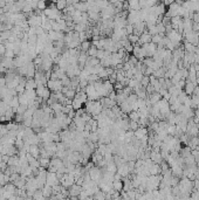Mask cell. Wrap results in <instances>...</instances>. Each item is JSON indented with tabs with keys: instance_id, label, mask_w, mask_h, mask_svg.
Here are the masks:
<instances>
[{
	"instance_id": "37",
	"label": "cell",
	"mask_w": 199,
	"mask_h": 200,
	"mask_svg": "<svg viewBox=\"0 0 199 200\" xmlns=\"http://www.w3.org/2000/svg\"><path fill=\"white\" fill-rule=\"evenodd\" d=\"M198 38H199V33H198Z\"/></svg>"
},
{
	"instance_id": "8",
	"label": "cell",
	"mask_w": 199,
	"mask_h": 200,
	"mask_svg": "<svg viewBox=\"0 0 199 200\" xmlns=\"http://www.w3.org/2000/svg\"><path fill=\"white\" fill-rule=\"evenodd\" d=\"M185 81H186V83H185V87H184V91H185V94H186L187 96H192L193 91H194V88H196L197 84L190 82L189 80H185Z\"/></svg>"
},
{
	"instance_id": "7",
	"label": "cell",
	"mask_w": 199,
	"mask_h": 200,
	"mask_svg": "<svg viewBox=\"0 0 199 200\" xmlns=\"http://www.w3.org/2000/svg\"><path fill=\"white\" fill-rule=\"evenodd\" d=\"M134 136H135V138L138 139V141L143 139L144 137L148 136V128H138V129L134 132Z\"/></svg>"
},
{
	"instance_id": "19",
	"label": "cell",
	"mask_w": 199,
	"mask_h": 200,
	"mask_svg": "<svg viewBox=\"0 0 199 200\" xmlns=\"http://www.w3.org/2000/svg\"><path fill=\"white\" fill-rule=\"evenodd\" d=\"M128 40H129V42L132 45V46H135V45H137V43H138L140 36L135 35V34H131V35H128Z\"/></svg>"
},
{
	"instance_id": "25",
	"label": "cell",
	"mask_w": 199,
	"mask_h": 200,
	"mask_svg": "<svg viewBox=\"0 0 199 200\" xmlns=\"http://www.w3.org/2000/svg\"><path fill=\"white\" fill-rule=\"evenodd\" d=\"M8 134V130H7V126H6V124H2L0 123V137H2V136H5Z\"/></svg>"
},
{
	"instance_id": "27",
	"label": "cell",
	"mask_w": 199,
	"mask_h": 200,
	"mask_svg": "<svg viewBox=\"0 0 199 200\" xmlns=\"http://www.w3.org/2000/svg\"><path fill=\"white\" fill-rule=\"evenodd\" d=\"M104 55H105V50H103V49H97V53H96V59H99L100 61H101V60L104 59Z\"/></svg>"
},
{
	"instance_id": "15",
	"label": "cell",
	"mask_w": 199,
	"mask_h": 200,
	"mask_svg": "<svg viewBox=\"0 0 199 200\" xmlns=\"http://www.w3.org/2000/svg\"><path fill=\"white\" fill-rule=\"evenodd\" d=\"M128 118L129 121H131V122H137L138 123V121H140V114H138V111H131L128 115Z\"/></svg>"
},
{
	"instance_id": "14",
	"label": "cell",
	"mask_w": 199,
	"mask_h": 200,
	"mask_svg": "<svg viewBox=\"0 0 199 200\" xmlns=\"http://www.w3.org/2000/svg\"><path fill=\"white\" fill-rule=\"evenodd\" d=\"M90 47H91V42L89 41V40H87V41L82 42L81 45H80V47H79V49H81V52H84V53H87Z\"/></svg>"
},
{
	"instance_id": "16",
	"label": "cell",
	"mask_w": 199,
	"mask_h": 200,
	"mask_svg": "<svg viewBox=\"0 0 199 200\" xmlns=\"http://www.w3.org/2000/svg\"><path fill=\"white\" fill-rule=\"evenodd\" d=\"M123 187V182L121 179H115L114 180V182H112V188L116 191V192H118V191H121Z\"/></svg>"
},
{
	"instance_id": "32",
	"label": "cell",
	"mask_w": 199,
	"mask_h": 200,
	"mask_svg": "<svg viewBox=\"0 0 199 200\" xmlns=\"http://www.w3.org/2000/svg\"><path fill=\"white\" fill-rule=\"evenodd\" d=\"M95 200H104V193L102 191L95 193Z\"/></svg>"
},
{
	"instance_id": "38",
	"label": "cell",
	"mask_w": 199,
	"mask_h": 200,
	"mask_svg": "<svg viewBox=\"0 0 199 200\" xmlns=\"http://www.w3.org/2000/svg\"><path fill=\"white\" fill-rule=\"evenodd\" d=\"M198 47H199V46H198Z\"/></svg>"
},
{
	"instance_id": "24",
	"label": "cell",
	"mask_w": 199,
	"mask_h": 200,
	"mask_svg": "<svg viewBox=\"0 0 199 200\" xmlns=\"http://www.w3.org/2000/svg\"><path fill=\"white\" fill-rule=\"evenodd\" d=\"M96 53H97V48L94 47V46H91L87 52L88 56H90V58H96Z\"/></svg>"
},
{
	"instance_id": "29",
	"label": "cell",
	"mask_w": 199,
	"mask_h": 200,
	"mask_svg": "<svg viewBox=\"0 0 199 200\" xmlns=\"http://www.w3.org/2000/svg\"><path fill=\"white\" fill-rule=\"evenodd\" d=\"M61 83H62V87H69L70 86V78L67 75L61 80Z\"/></svg>"
},
{
	"instance_id": "28",
	"label": "cell",
	"mask_w": 199,
	"mask_h": 200,
	"mask_svg": "<svg viewBox=\"0 0 199 200\" xmlns=\"http://www.w3.org/2000/svg\"><path fill=\"white\" fill-rule=\"evenodd\" d=\"M47 8V4L45 2V1H38V8L36 10H39V11H45Z\"/></svg>"
},
{
	"instance_id": "18",
	"label": "cell",
	"mask_w": 199,
	"mask_h": 200,
	"mask_svg": "<svg viewBox=\"0 0 199 200\" xmlns=\"http://www.w3.org/2000/svg\"><path fill=\"white\" fill-rule=\"evenodd\" d=\"M8 106H11L12 109H18V108H19V106H20V102H19V98H18V96H14V97L12 98Z\"/></svg>"
},
{
	"instance_id": "10",
	"label": "cell",
	"mask_w": 199,
	"mask_h": 200,
	"mask_svg": "<svg viewBox=\"0 0 199 200\" xmlns=\"http://www.w3.org/2000/svg\"><path fill=\"white\" fill-rule=\"evenodd\" d=\"M149 101H150V104L151 106H155V104H157L159 101L162 100V96L158 94V93H153V94L149 95Z\"/></svg>"
},
{
	"instance_id": "4",
	"label": "cell",
	"mask_w": 199,
	"mask_h": 200,
	"mask_svg": "<svg viewBox=\"0 0 199 200\" xmlns=\"http://www.w3.org/2000/svg\"><path fill=\"white\" fill-rule=\"evenodd\" d=\"M46 182H47V184H48V186H53V187H54V186L59 182L58 174H56V173H53V172H49V173L47 174Z\"/></svg>"
},
{
	"instance_id": "34",
	"label": "cell",
	"mask_w": 199,
	"mask_h": 200,
	"mask_svg": "<svg viewBox=\"0 0 199 200\" xmlns=\"http://www.w3.org/2000/svg\"><path fill=\"white\" fill-rule=\"evenodd\" d=\"M193 95H194V96H197V97H199V86H196L194 91H193Z\"/></svg>"
},
{
	"instance_id": "2",
	"label": "cell",
	"mask_w": 199,
	"mask_h": 200,
	"mask_svg": "<svg viewBox=\"0 0 199 200\" xmlns=\"http://www.w3.org/2000/svg\"><path fill=\"white\" fill-rule=\"evenodd\" d=\"M47 88L51 90V93H58V91H61L63 87L60 80H48Z\"/></svg>"
},
{
	"instance_id": "31",
	"label": "cell",
	"mask_w": 199,
	"mask_h": 200,
	"mask_svg": "<svg viewBox=\"0 0 199 200\" xmlns=\"http://www.w3.org/2000/svg\"><path fill=\"white\" fill-rule=\"evenodd\" d=\"M5 58H7V59H13L14 56H15V54H14V50H6L5 55H4Z\"/></svg>"
},
{
	"instance_id": "36",
	"label": "cell",
	"mask_w": 199,
	"mask_h": 200,
	"mask_svg": "<svg viewBox=\"0 0 199 200\" xmlns=\"http://www.w3.org/2000/svg\"><path fill=\"white\" fill-rule=\"evenodd\" d=\"M5 6H6V1H1V0H0V8H2V10H4V8H5Z\"/></svg>"
},
{
	"instance_id": "3",
	"label": "cell",
	"mask_w": 199,
	"mask_h": 200,
	"mask_svg": "<svg viewBox=\"0 0 199 200\" xmlns=\"http://www.w3.org/2000/svg\"><path fill=\"white\" fill-rule=\"evenodd\" d=\"M88 174H89V178H90V180H93L94 182H99L100 179L102 178V174H101V170H100L99 167H93V169H90Z\"/></svg>"
},
{
	"instance_id": "17",
	"label": "cell",
	"mask_w": 199,
	"mask_h": 200,
	"mask_svg": "<svg viewBox=\"0 0 199 200\" xmlns=\"http://www.w3.org/2000/svg\"><path fill=\"white\" fill-rule=\"evenodd\" d=\"M88 141L94 143V144H96V143H99L100 141V136L97 132H90V135L88 137Z\"/></svg>"
},
{
	"instance_id": "30",
	"label": "cell",
	"mask_w": 199,
	"mask_h": 200,
	"mask_svg": "<svg viewBox=\"0 0 199 200\" xmlns=\"http://www.w3.org/2000/svg\"><path fill=\"white\" fill-rule=\"evenodd\" d=\"M125 30H127V34L128 35H131V34H134V26L132 25H127L125 26Z\"/></svg>"
},
{
	"instance_id": "1",
	"label": "cell",
	"mask_w": 199,
	"mask_h": 200,
	"mask_svg": "<svg viewBox=\"0 0 199 200\" xmlns=\"http://www.w3.org/2000/svg\"><path fill=\"white\" fill-rule=\"evenodd\" d=\"M35 91H36V96L42 101H48L51 98V95H52L51 90L47 88L46 86H38Z\"/></svg>"
},
{
	"instance_id": "26",
	"label": "cell",
	"mask_w": 199,
	"mask_h": 200,
	"mask_svg": "<svg viewBox=\"0 0 199 200\" xmlns=\"http://www.w3.org/2000/svg\"><path fill=\"white\" fill-rule=\"evenodd\" d=\"M162 39H163V36H160L159 34H157V35L151 36V42L152 43H155V45H158L159 42L162 41Z\"/></svg>"
},
{
	"instance_id": "6",
	"label": "cell",
	"mask_w": 199,
	"mask_h": 200,
	"mask_svg": "<svg viewBox=\"0 0 199 200\" xmlns=\"http://www.w3.org/2000/svg\"><path fill=\"white\" fill-rule=\"evenodd\" d=\"M151 42V35L148 33V30H145L143 34L140 35V40H138V45L140 46H143V45H146V43H150Z\"/></svg>"
},
{
	"instance_id": "35",
	"label": "cell",
	"mask_w": 199,
	"mask_h": 200,
	"mask_svg": "<svg viewBox=\"0 0 199 200\" xmlns=\"http://www.w3.org/2000/svg\"><path fill=\"white\" fill-rule=\"evenodd\" d=\"M194 65H199V55L198 54H196V56H194Z\"/></svg>"
},
{
	"instance_id": "20",
	"label": "cell",
	"mask_w": 199,
	"mask_h": 200,
	"mask_svg": "<svg viewBox=\"0 0 199 200\" xmlns=\"http://www.w3.org/2000/svg\"><path fill=\"white\" fill-rule=\"evenodd\" d=\"M39 163H40V167H49V165H51V159L40 158L39 159Z\"/></svg>"
},
{
	"instance_id": "22",
	"label": "cell",
	"mask_w": 199,
	"mask_h": 200,
	"mask_svg": "<svg viewBox=\"0 0 199 200\" xmlns=\"http://www.w3.org/2000/svg\"><path fill=\"white\" fill-rule=\"evenodd\" d=\"M55 6L58 8L59 11H64L66 10V7H67V1H58L56 4H55Z\"/></svg>"
},
{
	"instance_id": "9",
	"label": "cell",
	"mask_w": 199,
	"mask_h": 200,
	"mask_svg": "<svg viewBox=\"0 0 199 200\" xmlns=\"http://www.w3.org/2000/svg\"><path fill=\"white\" fill-rule=\"evenodd\" d=\"M28 153L32 157H34L35 159L39 158V156H40V147H39V145H30Z\"/></svg>"
},
{
	"instance_id": "5",
	"label": "cell",
	"mask_w": 199,
	"mask_h": 200,
	"mask_svg": "<svg viewBox=\"0 0 199 200\" xmlns=\"http://www.w3.org/2000/svg\"><path fill=\"white\" fill-rule=\"evenodd\" d=\"M149 158L151 159L153 164H158V165L162 164V162L164 160V159L162 158V156H160V152H156V151H151Z\"/></svg>"
},
{
	"instance_id": "33",
	"label": "cell",
	"mask_w": 199,
	"mask_h": 200,
	"mask_svg": "<svg viewBox=\"0 0 199 200\" xmlns=\"http://www.w3.org/2000/svg\"><path fill=\"white\" fill-rule=\"evenodd\" d=\"M5 53H6V47H5V45L0 42V55H5Z\"/></svg>"
},
{
	"instance_id": "11",
	"label": "cell",
	"mask_w": 199,
	"mask_h": 200,
	"mask_svg": "<svg viewBox=\"0 0 199 200\" xmlns=\"http://www.w3.org/2000/svg\"><path fill=\"white\" fill-rule=\"evenodd\" d=\"M36 82L34 81V78H27L26 80V84H25V89L26 90H35L36 89Z\"/></svg>"
},
{
	"instance_id": "21",
	"label": "cell",
	"mask_w": 199,
	"mask_h": 200,
	"mask_svg": "<svg viewBox=\"0 0 199 200\" xmlns=\"http://www.w3.org/2000/svg\"><path fill=\"white\" fill-rule=\"evenodd\" d=\"M150 84V77L149 76H143V78H142V81H140V86H142V88L146 89V87Z\"/></svg>"
},
{
	"instance_id": "12",
	"label": "cell",
	"mask_w": 199,
	"mask_h": 200,
	"mask_svg": "<svg viewBox=\"0 0 199 200\" xmlns=\"http://www.w3.org/2000/svg\"><path fill=\"white\" fill-rule=\"evenodd\" d=\"M107 172H109L111 174H115L117 172V165L114 163V160L107 162Z\"/></svg>"
},
{
	"instance_id": "13",
	"label": "cell",
	"mask_w": 199,
	"mask_h": 200,
	"mask_svg": "<svg viewBox=\"0 0 199 200\" xmlns=\"http://www.w3.org/2000/svg\"><path fill=\"white\" fill-rule=\"evenodd\" d=\"M18 98H19L20 104H23V106H28L29 102H30V101L28 100V97H27V95L25 94V93H23V94L18 95Z\"/></svg>"
},
{
	"instance_id": "23",
	"label": "cell",
	"mask_w": 199,
	"mask_h": 200,
	"mask_svg": "<svg viewBox=\"0 0 199 200\" xmlns=\"http://www.w3.org/2000/svg\"><path fill=\"white\" fill-rule=\"evenodd\" d=\"M88 18L91 19L93 21H97L100 19V13L97 12H88Z\"/></svg>"
}]
</instances>
